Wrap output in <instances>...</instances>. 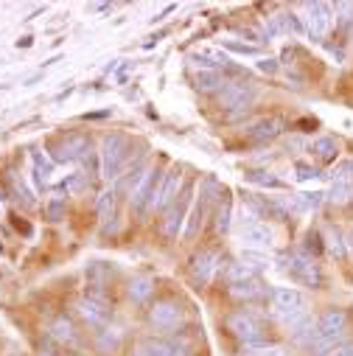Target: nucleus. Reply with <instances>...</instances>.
Segmentation results:
<instances>
[{
	"label": "nucleus",
	"instance_id": "f257e3e1",
	"mask_svg": "<svg viewBox=\"0 0 353 356\" xmlns=\"http://www.w3.org/2000/svg\"><path fill=\"white\" fill-rule=\"evenodd\" d=\"M281 270H284L292 281H297V284H303V286H311V289H320V286H322L320 266H317L314 258H309L306 252H297V250L284 252V255H281Z\"/></svg>",
	"mask_w": 353,
	"mask_h": 356
},
{
	"label": "nucleus",
	"instance_id": "f03ea898",
	"mask_svg": "<svg viewBox=\"0 0 353 356\" xmlns=\"http://www.w3.org/2000/svg\"><path fill=\"white\" fill-rule=\"evenodd\" d=\"M272 303L278 309V317L292 328L300 320H306V295L295 286H275L272 289Z\"/></svg>",
	"mask_w": 353,
	"mask_h": 356
},
{
	"label": "nucleus",
	"instance_id": "7ed1b4c3",
	"mask_svg": "<svg viewBox=\"0 0 353 356\" xmlns=\"http://www.w3.org/2000/svg\"><path fill=\"white\" fill-rule=\"evenodd\" d=\"M345 331H347V314H345V309H339V306H331V309H325L320 317H317V345H334L339 337H345Z\"/></svg>",
	"mask_w": 353,
	"mask_h": 356
},
{
	"label": "nucleus",
	"instance_id": "20e7f679",
	"mask_svg": "<svg viewBox=\"0 0 353 356\" xmlns=\"http://www.w3.org/2000/svg\"><path fill=\"white\" fill-rule=\"evenodd\" d=\"M238 236H241V244L247 250H258V252H267L275 247V230L261 222V219H252V222H241L238 225Z\"/></svg>",
	"mask_w": 353,
	"mask_h": 356
},
{
	"label": "nucleus",
	"instance_id": "39448f33",
	"mask_svg": "<svg viewBox=\"0 0 353 356\" xmlns=\"http://www.w3.org/2000/svg\"><path fill=\"white\" fill-rule=\"evenodd\" d=\"M300 20H303V29H306L309 37L322 40L334 29V9L328 3H309L306 6V15Z\"/></svg>",
	"mask_w": 353,
	"mask_h": 356
},
{
	"label": "nucleus",
	"instance_id": "423d86ee",
	"mask_svg": "<svg viewBox=\"0 0 353 356\" xmlns=\"http://www.w3.org/2000/svg\"><path fill=\"white\" fill-rule=\"evenodd\" d=\"M227 328H230V334H233L244 348H249V345H261V339H263V328H261V323H258L252 314H244V312L230 314V317H227Z\"/></svg>",
	"mask_w": 353,
	"mask_h": 356
},
{
	"label": "nucleus",
	"instance_id": "0eeeda50",
	"mask_svg": "<svg viewBox=\"0 0 353 356\" xmlns=\"http://www.w3.org/2000/svg\"><path fill=\"white\" fill-rule=\"evenodd\" d=\"M160 183H163V174L157 171V168H149L146 171V177L140 180V186L135 188V194H132V208L143 216V213H149L151 208H154V202H157V191H160Z\"/></svg>",
	"mask_w": 353,
	"mask_h": 356
},
{
	"label": "nucleus",
	"instance_id": "6e6552de",
	"mask_svg": "<svg viewBox=\"0 0 353 356\" xmlns=\"http://www.w3.org/2000/svg\"><path fill=\"white\" fill-rule=\"evenodd\" d=\"M126 160V138L124 135H110L104 138V146H101V174L107 177H118L121 165Z\"/></svg>",
	"mask_w": 353,
	"mask_h": 356
},
{
	"label": "nucleus",
	"instance_id": "1a4fd4ad",
	"mask_svg": "<svg viewBox=\"0 0 353 356\" xmlns=\"http://www.w3.org/2000/svg\"><path fill=\"white\" fill-rule=\"evenodd\" d=\"M353 197V163L345 160L336 165V171L331 174V188H328V202L334 205H345Z\"/></svg>",
	"mask_w": 353,
	"mask_h": 356
},
{
	"label": "nucleus",
	"instance_id": "9d476101",
	"mask_svg": "<svg viewBox=\"0 0 353 356\" xmlns=\"http://www.w3.org/2000/svg\"><path fill=\"white\" fill-rule=\"evenodd\" d=\"M87 146H90V140H87L84 135H79V132H70V135H65V138H56V140H51V157L56 160V163H70V160H76V157H81L84 152H87Z\"/></svg>",
	"mask_w": 353,
	"mask_h": 356
},
{
	"label": "nucleus",
	"instance_id": "9b49d317",
	"mask_svg": "<svg viewBox=\"0 0 353 356\" xmlns=\"http://www.w3.org/2000/svg\"><path fill=\"white\" fill-rule=\"evenodd\" d=\"M191 197H194L191 188H186V191H180L176 202L168 208V213H165V219H163V236H165V238H176V233L183 230L186 213H188V208H191V202H194Z\"/></svg>",
	"mask_w": 353,
	"mask_h": 356
},
{
	"label": "nucleus",
	"instance_id": "f8f14e48",
	"mask_svg": "<svg viewBox=\"0 0 353 356\" xmlns=\"http://www.w3.org/2000/svg\"><path fill=\"white\" fill-rule=\"evenodd\" d=\"M255 99V87L252 84H224L219 102L224 110H247Z\"/></svg>",
	"mask_w": 353,
	"mask_h": 356
},
{
	"label": "nucleus",
	"instance_id": "ddd939ff",
	"mask_svg": "<svg viewBox=\"0 0 353 356\" xmlns=\"http://www.w3.org/2000/svg\"><path fill=\"white\" fill-rule=\"evenodd\" d=\"M149 320H151L157 328L171 331V328H176V325L183 323V309H180V303H174V300H160V303L151 306Z\"/></svg>",
	"mask_w": 353,
	"mask_h": 356
},
{
	"label": "nucleus",
	"instance_id": "4468645a",
	"mask_svg": "<svg viewBox=\"0 0 353 356\" xmlns=\"http://www.w3.org/2000/svg\"><path fill=\"white\" fill-rule=\"evenodd\" d=\"M180 183H183V174L180 168H171L163 183H160V191H157V202H154V211H165L176 202V197H180Z\"/></svg>",
	"mask_w": 353,
	"mask_h": 356
},
{
	"label": "nucleus",
	"instance_id": "2eb2a0df",
	"mask_svg": "<svg viewBox=\"0 0 353 356\" xmlns=\"http://www.w3.org/2000/svg\"><path fill=\"white\" fill-rule=\"evenodd\" d=\"M79 314H81L84 323L101 328V325L110 320L113 312H110V303H107L104 298H84V300L79 303Z\"/></svg>",
	"mask_w": 353,
	"mask_h": 356
},
{
	"label": "nucleus",
	"instance_id": "dca6fc26",
	"mask_svg": "<svg viewBox=\"0 0 353 356\" xmlns=\"http://www.w3.org/2000/svg\"><path fill=\"white\" fill-rule=\"evenodd\" d=\"M216 266H219V255L216 252H211V250H202L199 255H194V261H191V275H194V281L197 284H211L213 281V275H216Z\"/></svg>",
	"mask_w": 353,
	"mask_h": 356
},
{
	"label": "nucleus",
	"instance_id": "f3484780",
	"mask_svg": "<svg viewBox=\"0 0 353 356\" xmlns=\"http://www.w3.org/2000/svg\"><path fill=\"white\" fill-rule=\"evenodd\" d=\"M284 121L281 118H261L258 124H252L249 129H247V138L249 140H272V138H278L281 132H284Z\"/></svg>",
	"mask_w": 353,
	"mask_h": 356
},
{
	"label": "nucleus",
	"instance_id": "a211bd4d",
	"mask_svg": "<svg viewBox=\"0 0 353 356\" xmlns=\"http://www.w3.org/2000/svg\"><path fill=\"white\" fill-rule=\"evenodd\" d=\"M132 356H180V353H176V345L174 342H165V339H140L135 345Z\"/></svg>",
	"mask_w": 353,
	"mask_h": 356
},
{
	"label": "nucleus",
	"instance_id": "6ab92c4d",
	"mask_svg": "<svg viewBox=\"0 0 353 356\" xmlns=\"http://www.w3.org/2000/svg\"><path fill=\"white\" fill-rule=\"evenodd\" d=\"M194 87L199 93H216L224 87V79L219 76V70H199L194 73Z\"/></svg>",
	"mask_w": 353,
	"mask_h": 356
},
{
	"label": "nucleus",
	"instance_id": "aec40b11",
	"mask_svg": "<svg viewBox=\"0 0 353 356\" xmlns=\"http://www.w3.org/2000/svg\"><path fill=\"white\" fill-rule=\"evenodd\" d=\"M51 337L56 339V342H62V345H76V328H73V323L67 320V317H56L54 323H51Z\"/></svg>",
	"mask_w": 353,
	"mask_h": 356
},
{
	"label": "nucleus",
	"instance_id": "412c9836",
	"mask_svg": "<svg viewBox=\"0 0 353 356\" xmlns=\"http://www.w3.org/2000/svg\"><path fill=\"white\" fill-rule=\"evenodd\" d=\"M309 152H311L314 160H320V163H331V160L336 157L339 149H336V140H334V138H317V140L311 143Z\"/></svg>",
	"mask_w": 353,
	"mask_h": 356
},
{
	"label": "nucleus",
	"instance_id": "4be33fe9",
	"mask_svg": "<svg viewBox=\"0 0 353 356\" xmlns=\"http://www.w3.org/2000/svg\"><path fill=\"white\" fill-rule=\"evenodd\" d=\"M230 292H233V298H238V300H255V298L263 295V286H261L258 278H252V281H244V284H238V286H230Z\"/></svg>",
	"mask_w": 353,
	"mask_h": 356
},
{
	"label": "nucleus",
	"instance_id": "5701e85b",
	"mask_svg": "<svg viewBox=\"0 0 353 356\" xmlns=\"http://www.w3.org/2000/svg\"><path fill=\"white\" fill-rule=\"evenodd\" d=\"M241 264L247 266L249 273H261V270H267V266H270V258H267V252L244 250V252H241Z\"/></svg>",
	"mask_w": 353,
	"mask_h": 356
},
{
	"label": "nucleus",
	"instance_id": "b1692460",
	"mask_svg": "<svg viewBox=\"0 0 353 356\" xmlns=\"http://www.w3.org/2000/svg\"><path fill=\"white\" fill-rule=\"evenodd\" d=\"M126 292H129V298H132L135 303H143V300L154 292V284H151L149 278H135V281L129 284V289H126Z\"/></svg>",
	"mask_w": 353,
	"mask_h": 356
},
{
	"label": "nucleus",
	"instance_id": "393cba45",
	"mask_svg": "<svg viewBox=\"0 0 353 356\" xmlns=\"http://www.w3.org/2000/svg\"><path fill=\"white\" fill-rule=\"evenodd\" d=\"M252 278H255V273H249L244 264H230V266H227V284H230V286H238V284L252 281Z\"/></svg>",
	"mask_w": 353,
	"mask_h": 356
},
{
	"label": "nucleus",
	"instance_id": "a878e982",
	"mask_svg": "<svg viewBox=\"0 0 353 356\" xmlns=\"http://www.w3.org/2000/svg\"><path fill=\"white\" fill-rule=\"evenodd\" d=\"M96 208H99V216H101V222L113 219V213H115V191H104V194L99 197Z\"/></svg>",
	"mask_w": 353,
	"mask_h": 356
},
{
	"label": "nucleus",
	"instance_id": "bb28decb",
	"mask_svg": "<svg viewBox=\"0 0 353 356\" xmlns=\"http://www.w3.org/2000/svg\"><path fill=\"white\" fill-rule=\"evenodd\" d=\"M247 356H289L284 345H249Z\"/></svg>",
	"mask_w": 353,
	"mask_h": 356
},
{
	"label": "nucleus",
	"instance_id": "cd10ccee",
	"mask_svg": "<svg viewBox=\"0 0 353 356\" xmlns=\"http://www.w3.org/2000/svg\"><path fill=\"white\" fill-rule=\"evenodd\" d=\"M118 342H121V331H118V328H104V331L99 334V348H101V350H115Z\"/></svg>",
	"mask_w": 353,
	"mask_h": 356
},
{
	"label": "nucleus",
	"instance_id": "c85d7f7f",
	"mask_svg": "<svg viewBox=\"0 0 353 356\" xmlns=\"http://www.w3.org/2000/svg\"><path fill=\"white\" fill-rule=\"evenodd\" d=\"M252 183H258V186H267V188H281V180L278 177H272V174H267V171H249L247 174Z\"/></svg>",
	"mask_w": 353,
	"mask_h": 356
},
{
	"label": "nucleus",
	"instance_id": "c756f323",
	"mask_svg": "<svg viewBox=\"0 0 353 356\" xmlns=\"http://www.w3.org/2000/svg\"><path fill=\"white\" fill-rule=\"evenodd\" d=\"M328 244H325V250H331L336 258H345L347 252H345V244H342V236H339V230H328Z\"/></svg>",
	"mask_w": 353,
	"mask_h": 356
},
{
	"label": "nucleus",
	"instance_id": "7c9ffc66",
	"mask_svg": "<svg viewBox=\"0 0 353 356\" xmlns=\"http://www.w3.org/2000/svg\"><path fill=\"white\" fill-rule=\"evenodd\" d=\"M216 230L219 233H227L230 230V202L224 200L222 205H219V211H216Z\"/></svg>",
	"mask_w": 353,
	"mask_h": 356
},
{
	"label": "nucleus",
	"instance_id": "2f4dec72",
	"mask_svg": "<svg viewBox=\"0 0 353 356\" xmlns=\"http://www.w3.org/2000/svg\"><path fill=\"white\" fill-rule=\"evenodd\" d=\"M31 157H34V174H37V180H48V174H51V163H48L40 152H34Z\"/></svg>",
	"mask_w": 353,
	"mask_h": 356
},
{
	"label": "nucleus",
	"instance_id": "473e14b6",
	"mask_svg": "<svg viewBox=\"0 0 353 356\" xmlns=\"http://www.w3.org/2000/svg\"><path fill=\"white\" fill-rule=\"evenodd\" d=\"M334 17L339 20V26L353 23V3H336L334 6Z\"/></svg>",
	"mask_w": 353,
	"mask_h": 356
},
{
	"label": "nucleus",
	"instance_id": "72a5a7b5",
	"mask_svg": "<svg viewBox=\"0 0 353 356\" xmlns=\"http://www.w3.org/2000/svg\"><path fill=\"white\" fill-rule=\"evenodd\" d=\"M45 211H48V219H51V222H59V219L65 216V202H62V200H51Z\"/></svg>",
	"mask_w": 353,
	"mask_h": 356
},
{
	"label": "nucleus",
	"instance_id": "f704fd0d",
	"mask_svg": "<svg viewBox=\"0 0 353 356\" xmlns=\"http://www.w3.org/2000/svg\"><path fill=\"white\" fill-rule=\"evenodd\" d=\"M295 171H297V180H300V183H309V180H317V177H320V174H317L311 165H306V163H297Z\"/></svg>",
	"mask_w": 353,
	"mask_h": 356
},
{
	"label": "nucleus",
	"instance_id": "c9c22d12",
	"mask_svg": "<svg viewBox=\"0 0 353 356\" xmlns=\"http://www.w3.org/2000/svg\"><path fill=\"white\" fill-rule=\"evenodd\" d=\"M224 48H230V51H236V54H244V56L258 54V48H255V45H244V42H224Z\"/></svg>",
	"mask_w": 353,
	"mask_h": 356
},
{
	"label": "nucleus",
	"instance_id": "e433bc0d",
	"mask_svg": "<svg viewBox=\"0 0 353 356\" xmlns=\"http://www.w3.org/2000/svg\"><path fill=\"white\" fill-rule=\"evenodd\" d=\"M306 247H309V250H311L314 255H317V252H322V244H320V236H317V233H309V236H306Z\"/></svg>",
	"mask_w": 353,
	"mask_h": 356
},
{
	"label": "nucleus",
	"instance_id": "4c0bfd02",
	"mask_svg": "<svg viewBox=\"0 0 353 356\" xmlns=\"http://www.w3.org/2000/svg\"><path fill=\"white\" fill-rule=\"evenodd\" d=\"M258 67H261L263 73H275V70H278L275 59H261V62H258Z\"/></svg>",
	"mask_w": 353,
	"mask_h": 356
},
{
	"label": "nucleus",
	"instance_id": "58836bf2",
	"mask_svg": "<svg viewBox=\"0 0 353 356\" xmlns=\"http://www.w3.org/2000/svg\"><path fill=\"white\" fill-rule=\"evenodd\" d=\"M322 356H353V348H334V350H328Z\"/></svg>",
	"mask_w": 353,
	"mask_h": 356
}]
</instances>
